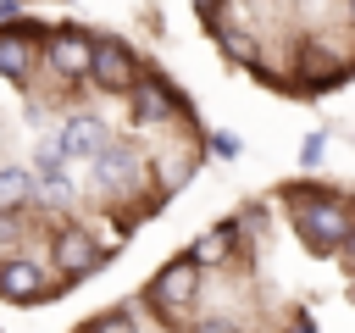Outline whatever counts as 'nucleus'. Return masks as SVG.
Masks as SVG:
<instances>
[{
    "label": "nucleus",
    "instance_id": "20e7f679",
    "mask_svg": "<svg viewBox=\"0 0 355 333\" xmlns=\"http://www.w3.org/2000/svg\"><path fill=\"white\" fill-rule=\"evenodd\" d=\"M50 255H55V272L61 278H89L100 266V244H94L89 228H61L55 244H50Z\"/></svg>",
    "mask_w": 355,
    "mask_h": 333
},
{
    "label": "nucleus",
    "instance_id": "0eeeda50",
    "mask_svg": "<svg viewBox=\"0 0 355 333\" xmlns=\"http://www.w3.org/2000/svg\"><path fill=\"white\" fill-rule=\"evenodd\" d=\"M133 122L139 128H150V122H166V117H178V100H172V89L161 83V78H133Z\"/></svg>",
    "mask_w": 355,
    "mask_h": 333
},
{
    "label": "nucleus",
    "instance_id": "9b49d317",
    "mask_svg": "<svg viewBox=\"0 0 355 333\" xmlns=\"http://www.w3.org/2000/svg\"><path fill=\"white\" fill-rule=\"evenodd\" d=\"M227 250H233V222H222V228H211L194 250H189V261L194 266H205V261H227Z\"/></svg>",
    "mask_w": 355,
    "mask_h": 333
},
{
    "label": "nucleus",
    "instance_id": "9d476101",
    "mask_svg": "<svg viewBox=\"0 0 355 333\" xmlns=\"http://www.w3.org/2000/svg\"><path fill=\"white\" fill-rule=\"evenodd\" d=\"M50 61H55V72H67V78H83V67H89V39H78V33H61V39L50 44Z\"/></svg>",
    "mask_w": 355,
    "mask_h": 333
},
{
    "label": "nucleus",
    "instance_id": "423d86ee",
    "mask_svg": "<svg viewBox=\"0 0 355 333\" xmlns=\"http://www.w3.org/2000/svg\"><path fill=\"white\" fill-rule=\"evenodd\" d=\"M0 300H11V305H33V300H44V272H39L33 261L6 255V261H0Z\"/></svg>",
    "mask_w": 355,
    "mask_h": 333
},
{
    "label": "nucleus",
    "instance_id": "f03ea898",
    "mask_svg": "<svg viewBox=\"0 0 355 333\" xmlns=\"http://www.w3.org/2000/svg\"><path fill=\"white\" fill-rule=\"evenodd\" d=\"M200 294V266L189 261V255H178L172 266H161V278L144 289V300H150V311H161L166 316V327H178L183 322V305Z\"/></svg>",
    "mask_w": 355,
    "mask_h": 333
},
{
    "label": "nucleus",
    "instance_id": "2eb2a0df",
    "mask_svg": "<svg viewBox=\"0 0 355 333\" xmlns=\"http://www.w3.org/2000/svg\"><path fill=\"white\" fill-rule=\"evenodd\" d=\"M89 333H139V322H133V316H122V311H111V316L89 322Z\"/></svg>",
    "mask_w": 355,
    "mask_h": 333
},
{
    "label": "nucleus",
    "instance_id": "39448f33",
    "mask_svg": "<svg viewBox=\"0 0 355 333\" xmlns=\"http://www.w3.org/2000/svg\"><path fill=\"white\" fill-rule=\"evenodd\" d=\"M94 178H100L105 189H133V183H139V150H133V144L105 139V144H100V155H94Z\"/></svg>",
    "mask_w": 355,
    "mask_h": 333
},
{
    "label": "nucleus",
    "instance_id": "f8f14e48",
    "mask_svg": "<svg viewBox=\"0 0 355 333\" xmlns=\"http://www.w3.org/2000/svg\"><path fill=\"white\" fill-rule=\"evenodd\" d=\"M28 194H33V178L22 166H0V211H17Z\"/></svg>",
    "mask_w": 355,
    "mask_h": 333
},
{
    "label": "nucleus",
    "instance_id": "f3484780",
    "mask_svg": "<svg viewBox=\"0 0 355 333\" xmlns=\"http://www.w3.org/2000/svg\"><path fill=\"white\" fill-rule=\"evenodd\" d=\"M322 150H327V139H322V133H311V139L300 144V166H316V161H322Z\"/></svg>",
    "mask_w": 355,
    "mask_h": 333
},
{
    "label": "nucleus",
    "instance_id": "7ed1b4c3",
    "mask_svg": "<svg viewBox=\"0 0 355 333\" xmlns=\"http://www.w3.org/2000/svg\"><path fill=\"white\" fill-rule=\"evenodd\" d=\"M83 78H94V89H105V94H128L133 78H139V67H133V56H128L116 39H100V44H89Z\"/></svg>",
    "mask_w": 355,
    "mask_h": 333
},
{
    "label": "nucleus",
    "instance_id": "6ab92c4d",
    "mask_svg": "<svg viewBox=\"0 0 355 333\" xmlns=\"http://www.w3.org/2000/svg\"><path fill=\"white\" fill-rule=\"evenodd\" d=\"M200 333H233L227 322H200Z\"/></svg>",
    "mask_w": 355,
    "mask_h": 333
},
{
    "label": "nucleus",
    "instance_id": "1a4fd4ad",
    "mask_svg": "<svg viewBox=\"0 0 355 333\" xmlns=\"http://www.w3.org/2000/svg\"><path fill=\"white\" fill-rule=\"evenodd\" d=\"M28 61H33V39L28 33H0V78L22 83L28 78Z\"/></svg>",
    "mask_w": 355,
    "mask_h": 333
},
{
    "label": "nucleus",
    "instance_id": "f257e3e1",
    "mask_svg": "<svg viewBox=\"0 0 355 333\" xmlns=\"http://www.w3.org/2000/svg\"><path fill=\"white\" fill-rule=\"evenodd\" d=\"M294 222H300V233H305V244H311L316 255H327V250H338V244L349 239V211H344V200H333V194L294 200Z\"/></svg>",
    "mask_w": 355,
    "mask_h": 333
},
{
    "label": "nucleus",
    "instance_id": "a211bd4d",
    "mask_svg": "<svg viewBox=\"0 0 355 333\" xmlns=\"http://www.w3.org/2000/svg\"><path fill=\"white\" fill-rule=\"evenodd\" d=\"M17 17V0H0V22H11Z\"/></svg>",
    "mask_w": 355,
    "mask_h": 333
},
{
    "label": "nucleus",
    "instance_id": "4468645a",
    "mask_svg": "<svg viewBox=\"0 0 355 333\" xmlns=\"http://www.w3.org/2000/svg\"><path fill=\"white\" fill-rule=\"evenodd\" d=\"M17 239H22V222H17V211H0V261L17 250Z\"/></svg>",
    "mask_w": 355,
    "mask_h": 333
},
{
    "label": "nucleus",
    "instance_id": "ddd939ff",
    "mask_svg": "<svg viewBox=\"0 0 355 333\" xmlns=\"http://www.w3.org/2000/svg\"><path fill=\"white\" fill-rule=\"evenodd\" d=\"M216 39H222V50H227L233 61H255V44H250L244 33H233V28H216Z\"/></svg>",
    "mask_w": 355,
    "mask_h": 333
},
{
    "label": "nucleus",
    "instance_id": "6e6552de",
    "mask_svg": "<svg viewBox=\"0 0 355 333\" xmlns=\"http://www.w3.org/2000/svg\"><path fill=\"white\" fill-rule=\"evenodd\" d=\"M105 139H111V133H105V122H100V117H72V122H67V133H61L55 144H61V155H67V161H94Z\"/></svg>",
    "mask_w": 355,
    "mask_h": 333
},
{
    "label": "nucleus",
    "instance_id": "dca6fc26",
    "mask_svg": "<svg viewBox=\"0 0 355 333\" xmlns=\"http://www.w3.org/2000/svg\"><path fill=\"white\" fill-rule=\"evenodd\" d=\"M211 150H216L222 161H233V155H239V133H227V128H222V133H211Z\"/></svg>",
    "mask_w": 355,
    "mask_h": 333
}]
</instances>
